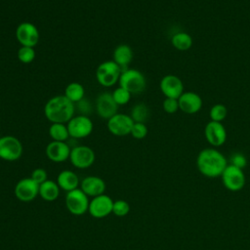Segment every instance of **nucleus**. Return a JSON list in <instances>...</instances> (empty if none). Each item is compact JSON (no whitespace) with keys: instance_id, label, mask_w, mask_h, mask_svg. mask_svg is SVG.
Instances as JSON below:
<instances>
[{"instance_id":"obj_1","label":"nucleus","mask_w":250,"mask_h":250,"mask_svg":"<svg viewBox=\"0 0 250 250\" xmlns=\"http://www.w3.org/2000/svg\"><path fill=\"white\" fill-rule=\"evenodd\" d=\"M196 166L200 174L207 178L221 177L228 166L225 155L215 147H206L199 151L196 158Z\"/></svg>"},{"instance_id":"obj_2","label":"nucleus","mask_w":250,"mask_h":250,"mask_svg":"<svg viewBox=\"0 0 250 250\" xmlns=\"http://www.w3.org/2000/svg\"><path fill=\"white\" fill-rule=\"evenodd\" d=\"M75 105L64 95L55 96L44 105V114L51 123H67L73 116Z\"/></svg>"},{"instance_id":"obj_3","label":"nucleus","mask_w":250,"mask_h":250,"mask_svg":"<svg viewBox=\"0 0 250 250\" xmlns=\"http://www.w3.org/2000/svg\"><path fill=\"white\" fill-rule=\"evenodd\" d=\"M119 86L126 89L131 94H140L146 89V77L138 69L127 68L121 71L119 80Z\"/></svg>"},{"instance_id":"obj_4","label":"nucleus","mask_w":250,"mask_h":250,"mask_svg":"<svg viewBox=\"0 0 250 250\" xmlns=\"http://www.w3.org/2000/svg\"><path fill=\"white\" fill-rule=\"evenodd\" d=\"M121 71L120 66L113 61H105L98 65L96 78L100 85L108 88L118 82Z\"/></svg>"},{"instance_id":"obj_5","label":"nucleus","mask_w":250,"mask_h":250,"mask_svg":"<svg viewBox=\"0 0 250 250\" xmlns=\"http://www.w3.org/2000/svg\"><path fill=\"white\" fill-rule=\"evenodd\" d=\"M224 187L230 191H239L245 186V175L243 169L237 168L231 164H228L221 175Z\"/></svg>"},{"instance_id":"obj_6","label":"nucleus","mask_w":250,"mask_h":250,"mask_svg":"<svg viewBox=\"0 0 250 250\" xmlns=\"http://www.w3.org/2000/svg\"><path fill=\"white\" fill-rule=\"evenodd\" d=\"M22 145L14 136L0 137V158L6 161H16L22 154Z\"/></svg>"},{"instance_id":"obj_7","label":"nucleus","mask_w":250,"mask_h":250,"mask_svg":"<svg viewBox=\"0 0 250 250\" xmlns=\"http://www.w3.org/2000/svg\"><path fill=\"white\" fill-rule=\"evenodd\" d=\"M89 197L81 188H76L66 193L65 206L72 215L80 216L86 213L89 208Z\"/></svg>"},{"instance_id":"obj_8","label":"nucleus","mask_w":250,"mask_h":250,"mask_svg":"<svg viewBox=\"0 0 250 250\" xmlns=\"http://www.w3.org/2000/svg\"><path fill=\"white\" fill-rule=\"evenodd\" d=\"M69 136L73 139H83L88 137L94 128L93 122L87 115H76L73 116L66 123Z\"/></svg>"},{"instance_id":"obj_9","label":"nucleus","mask_w":250,"mask_h":250,"mask_svg":"<svg viewBox=\"0 0 250 250\" xmlns=\"http://www.w3.org/2000/svg\"><path fill=\"white\" fill-rule=\"evenodd\" d=\"M94 150L87 146H75L70 150L69 160L78 169H86L93 165L95 161Z\"/></svg>"},{"instance_id":"obj_10","label":"nucleus","mask_w":250,"mask_h":250,"mask_svg":"<svg viewBox=\"0 0 250 250\" xmlns=\"http://www.w3.org/2000/svg\"><path fill=\"white\" fill-rule=\"evenodd\" d=\"M16 38L21 46L34 48L39 41L38 28L31 22L23 21L16 28Z\"/></svg>"},{"instance_id":"obj_11","label":"nucleus","mask_w":250,"mask_h":250,"mask_svg":"<svg viewBox=\"0 0 250 250\" xmlns=\"http://www.w3.org/2000/svg\"><path fill=\"white\" fill-rule=\"evenodd\" d=\"M134 124L133 119L130 115L125 113H116L109 119H107V129L108 131L118 137L129 135Z\"/></svg>"},{"instance_id":"obj_12","label":"nucleus","mask_w":250,"mask_h":250,"mask_svg":"<svg viewBox=\"0 0 250 250\" xmlns=\"http://www.w3.org/2000/svg\"><path fill=\"white\" fill-rule=\"evenodd\" d=\"M113 200L108 196L104 194L93 197L89 203L88 212L90 215L97 219H102L112 213Z\"/></svg>"},{"instance_id":"obj_13","label":"nucleus","mask_w":250,"mask_h":250,"mask_svg":"<svg viewBox=\"0 0 250 250\" xmlns=\"http://www.w3.org/2000/svg\"><path fill=\"white\" fill-rule=\"evenodd\" d=\"M204 136L206 141L213 146H223L227 141V130L222 122L210 120L204 128Z\"/></svg>"},{"instance_id":"obj_14","label":"nucleus","mask_w":250,"mask_h":250,"mask_svg":"<svg viewBox=\"0 0 250 250\" xmlns=\"http://www.w3.org/2000/svg\"><path fill=\"white\" fill-rule=\"evenodd\" d=\"M16 197L22 202L32 201L39 195V185L30 177L20 180L15 187Z\"/></svg>"},{"instance_id":"obj_15","label":"nucleus","mask_w":250,"mask_h":250,"mask_svg":"<svg viewBox=\"0 0 250 250\" xmlns=\"http://www.w3.org/2000/svg\"><path fill=\"white\" fill-rule=\"evenodd\" d=\"M161 93L166 98L179 99L184 93V84L180 77L174 74H167L162 77L159 83Z\"/></svg>"},{"instance_id":"obj_16","label":"nucleus","mask_w":250,"mask_h":250,"mask_svg":"<svg viewBox=\"0 0 250 250\" xmlns=\"http://www.w3.org/2000/svg\"><path fill=\"white\" fill-rule=\"evenodd\" d=\"M95 106L100 117L104 119H109L117 113L119 105L114 102L111 93L104 92L99 95L96 100Z\"/></svg>"},{"instance_id":"obj_17","label":"nucleus","mask_w":250,"mask_h":250,"mask_svg":"<svg viewBox=\"0 0 250 250\" xmlns=\"http://www.w3.org/2000/svg\"><path fill=\"white\" fill-rule=\"evenodd\" d=\"M178 102L179 109L187 114H194L198 112L203 104L201 97L191 91L184 92L178 99Z\"/></svg>"},{"instance_id":"obj_18","label":"nucleus","mask_w":250,"mask_h":250,"mask_svg":"<svg viewBox=\"0 0 250 250\" xmlns=\"http://www.w3.org/2000/svg\"><path fill=\"white\" fill-rule=\"evenodd\" d=\"M71 148L65 142H50L45 149L47 157L53 162H63L69 159Z\"/></svg>"},{"instance_id":"obj_19","label":"nucleus","mask_w":250,"mask_h":250,"mask_svg":"<svg viewBox=\"0 0 250 250\" xmlns=\"http://www.w3.org/2000/svg\"><path fill=\"white\" fill-rule=\"evenodd\" d=\"M80 188L88 197H96L104 194L105 190V183L100 177L88 176L80 183Z\"/></svg>"},{"instance_id":"obj_20","label":"nucleus","mask_w":250,"mask_h":250,"mask_svg":"<svg viewBox=\"0 0 250 250\" xmlns=\"http://www.w3.org/2000/svg\"><path fill=\"white\" fill-rule=\"evenodd\" d=\"M112 57V61L120 66L121 70H125L133 60V51L129 45L120 44L114 49Z\"/></svg>"},{"instance_id":"obj_21","label":"nucleus","mask_w":250,"mask_h":250,"mask_svg":"<svg viewBox=\"0 0 250 250\" xmlns=\"http://www.w3.org/2000/svg\"><path fill=\"white\" fill-rule=\"evenodd\" d=\"M57 184L59 185L60 188L68 192V191L78 188L79 179L73 171L63 170L58 175Z\"/></svg>"},{"instance_id":"obj_22","label":"nucleus","mask_w":250,"mask_h":250,"mask_svg":"<svg viewBox=\"0 0 250 250\" xmlns=\"http://www.w3.org/2000/svg\"><path fill=\"white\" fill-rule=\"evenodd\" d=\"M39 195L46 201H54L60 195V187L56 182L47 180L39 185Z\"/></svg>"},{"instance_id":"obj_23","label":"nucleus","mask_w":250,"mask_h":250,"mask_svg":"<svg viewBox=\"0 0 250 250\" xmlns=\"http://www.w3.org/2000/svg\"><path fill=\"white\" fill-rule=\"evenodd\" d=\"M172 46L178 51H188L192 46V38L191 36L184 31L177 32L172 35L171 38Z\"/></svg>"},{"instance_id":"obj_24","label":"nucleus","mask_w":250,"mask_h":250,"mask_svg":"<svg viewBox=\"0 0 250 250\" xmlns=\"http://www.w3.org/2000/svg\"><path fill=\"white\" fill-rule=\"evenodd\" d=\"M64 96L70 102L76 104L85 97V89L79 82H70L64 89Z\"/></svg>"},{"instance_id":"obj_25","label":"nucleus","mask_w":250,"mask_h":250,"mask_svg":"<svg viewBox=\"0 0 250 250\" xmlns=\"http://www.w3.org/2000/svg\"><path fill=\"white\" fill-rule=\"evenodd\" d=\"M49 136L53 141L57 142H65L70 137L65 123H51Z\"/></svg>"},{"instance_id":"obj_26","label":"nucleus","mask_w":250,"mask_h":250,"mask_svg":"<svg viewBox=\"0 0 250 250\" xmlns=\"http://www.w3.org/2000/svg\"><path fill=\"white\" fill-rule=\"evenodd\" d=\"M148 115H149V109L143 103L135 104L130 114L134 122H142V123H145L147 120Z\"/></svg>"},{"instance_id":"obj_27","label":"nucleus","mask_w":250,"mask_h":250,"mask_svg":"<svg viewBox=\"0 0 250 250\" xmlns=\"http://www.w3.org/2000/svg\"><path fill=\"white\" fill-rule=\"evenodd\" d=\"M228 115V108L223 104H214L209 111V116L212 121L222 122Z\"/></svg>"},{"instance_id":"obj_28","label":"nucleus","mask_w":250,"mask_h":250,"mask_svg":"<svg viewBox=\"0 0 250 250\" xmlns=\"http://www.w3.org/2000/svg\"><path fill=\"white\" fill-rule=\"evenodd\" d=\"M35 51L32 47H26V46H21V48L18 50V59L22 63H30L35 59Z\"/></svg>"},{"instance_id":"obj_29","label":"nucleus","mask_w":250,"mask_h":250,"mask_svg":"<svg viewBox=\"0 0 250 250\" xmlns=\"http://www.w3.org/2000/svg\"><path fill=\"white\" fill-rule=\"evenodd\" d=\"M111 95H112L114 102L118 105H123V104H126L130 101L132 94L130 92H128L126 89L119 86L113 90Z\"/></svg>"},{"instance_id":"obj_30","label":"nucleus","mask_w":250,"mask_h":250,"mask_svg":"<svg viewBox=\"0 0 250 250\" xmlns=\"http://www.w3.org/2000/svg\"><path fill=\"white\" fill-rule=\"evenodd\" d=\"M130 211V205L126 200L118 199L113 202L112 213L117 217H124Z\"/></svg>"},{"instance_id":"obj_31","label":"nucleus","mask_w":250,"mask_h":250,"mask_svg":"<svg viewBox=\"0 0 250 250\" xmlns=\"http://www.w3.org/2000/svg\"><path fill=\"white\" fill-rule=\"evenodd\" d=\"M147 127L146 125V123H142V122H134L130 135L137 140H142L144 138L146 137L147 135Z\"/></svg>"},{"instance_id":"obj_32","label":"nucleus","mask_w":250,"mask_h":250,"mask_svg":"<svg viewBox=\"0 0 250 250\" xmlns=\"http://www.w3.org/2000/svg\"><path fill=\"white\" fill-rule=\"evenodd\" d=\"M162 106L165 112L172 114L175 113L179 109V102L178 99H172V98H165Z\"/></svg>"},{"instance_id":"obj_33","label":"nucleus","mask_w":250,"mask_h":250,"mask_svg":"<svg viewBox=\"0 0 250 250\" xmlns=\"http://www.w3.org/2000/svg\"><path fill=\"white\" fill-rule=\"evenodd\" d=\"M229 164H231L237 168L243 169L247 165V159L244 156V154H242L240 152H235L230 156Z\"/></svg>"},{"instance_id":"obj_34","label":"nucleus","mask_w":250,"mask_h":250,"mask_svg":"<svg viewBox=\"0 0 250 250\" xmlns=\"http://www.w3.org/2000/svg\"><path fill=\"white\" fill-rule=\"evenodd\" d=\"M74 105H75V108H77L78 111L80 112V114H82V115L88 116V114L92 111V104L87 99H85V97L78 103L74 104Z\"/></svg>"},{"instance_id":"obj_35","label":"nucleus","mask_w":250,"mask_h":250,"mask_svg":"<svg viewBox=\"0 0 250 250\" xmlns=\"http://www.w3.org/2000/svg\"><path fill=\"white\" fill-rule=\"evenodd\" d=\"M30 178L37 183L38 185H41L42 183H44L45 181L48 180V176H47V172L46 170H44L43 168H36L32 171Z\"/></svg>"}]
</instances>
